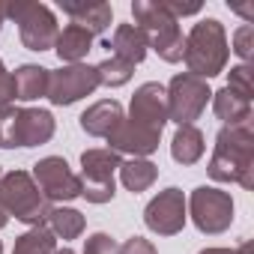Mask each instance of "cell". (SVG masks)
<instances>
[{"mask_svg":"<svg viewBox=\"0 0 254 254\" xmlns=\"http://www.w3.org/2000/svg\"><path fill=\"white\" fill-rule=\"evenodd\" d=\"M209 177L215 183H236L242 189H254V132L251 120L236 126H221L215 135V150L209 156Z\"/></svg>","mask_w":254,"mask_h":254,"instance_id":"obj_1","label":"cell"},{"mask_svg":"<svg viewBox=\"0 0 254 254\" xmlns=\"http://www.w3.org/2000/svg\"><path fill=\"white\" fill-rule=\"evenodd\" d=\"M227 57H230V48H227V33H224L221 21L203 18L189 30V36L183 42V60L189 66V75L209 81L224 72Z\"/></svg>","mask_w":254,"mask_h":254,"instance_id":"obj_2","label":"cell"},{"mask_svg":"<svg viewBox=\"0 0 254 254\" xmlns=\"http://www.w3.org/2000/svg\"><path fill=\"white\" fill-rule=\"evenodd\" d=\"M135 27L144 33L147 48H153L165 63H180L183 60V30L180 21L168 12L162 0H135L132 3Z\"/></svg>","mask_w":254,"mask_h":254,"instance_id":"obj_3","label":"cell"},{"mask_svg":"<svg viewBox=\"0 0 254 254\" xmlns=\"http://www.w3.org/2000/svg\"><path fill=\"white\" fill-rule=\"evenodd\" d=\"M54 138V117L45 108H0V147H39Z\"/></svg>","mask_w":254,"mask_h":254,"instance_id":"obj_4","label":"cell"},{"mask_svg":"<svg viewBox=\"0 0 254 254\" xmlns=\"http://www.w3.org/2000/svg\"><path fill=\"white\" fill-rule=\"evenodd\" d=\"M0 206L6 209V215H15L30 227H39L51 209L27 171H9L0 177Z\"/></svg>","mask_w":254,"mask_h":254,"instance_id":"obj_5","label":"cell"},{"mask_svg":"<svg viewBox=\"0 0 254 254\" xmlns=\"http://www.w3.org/2000/svg\"><path fill=\"white\" fill-rule=\"evenodd\" d=\"M6 18H12L18 24V36L27 51H51L54 48L60 27H57L51 6L33 3V0H15V3H6Z\"/></svg>","mask_w":254,"mask_h":254,"instance_id":"obj_6","label":"cell"},{"mask_svg":"<svg viewBox=\"0 0 254 254\" xmlns=\"http://www.w3.org/2000/svg\"><path fill=\"white\" fill-rule=\"evenodd\" d=\"M123 159L114 150H84L81 153V197H87L90 203H108L117 194V183L114 174L120 171Z\"/></svg>","mask_w":254,"mask_h":254,"instance_id":"obj_7","label":"cell"},{"mask_svg":"<svg viewBox=\"0 0 254 254\" xmlns=\"http://www.w3.org/2000/svg\"><path fill=\"white\" fill-rule=\"evenodd\" d=\"M209 99H212V90L203 78H194L189 72L174 75L171 84L165 87L168 120H174L177 126H194V120H200V114L206 111Z\"/></svg>","mask_w":254,"mask_h":254,"instance_id":"obj_8","label":"cell"},{"mask_svg":"<svg viewBox=\"0 0 254 254\" xmlns=\"http://www.w3.org/2000/svg\"><path fill=\"white\" fill-rule=\"evenodd\" d=\"M194 227L200 233H224L230 224H233V197L230 191L224 189H215V186H197L186 203Z\"/></svg>","mask_w":254,"mask_h":254,"instance_id":"obj_9","label":"cell"},{"mask_svg":"<svg viewBox=\"0 0 254 254\" xmlns=\"http://www.w3.org/2000/svg\"><path fill=\"white\" fill-rule=\"evenodd\" d=\"M33 183L39 186V191L45 194L48 203H66L81 197V177L69 168L66 159L60 156H45L33 165Z\"/></svg>","mask_w":254,"mask_h":254,"instance_id":"obj_10","label":"cell"},{"mask_svg":"<svg viewBox=\"0 0 254 254\" xmlns=\"http://www.w3.org/2000/svg\"><path fill=\"white\" fill-rule=\"evenodd\" d=\"M96 87H99L96 66H87V63H69V66L48 75L51 105H75L78 99L96 93Z\"/></svg>","mask_w":254,"mask_h":254,"instance_id":"obj_11","label":"cell"},{"mask_svg":"<svg viewBox=\"0 0 254 254\" xmlns=\"http://www.w3.org/2000/svg\"><path fill=\"white\" fill-rule=\"evenodd\" d=\"M186 218H189V209H186V194L180 189H165L159 191L147 209H144V224L159 233V236H174L186 227Z\"/></svg>","mask_w":254,"mask_h":254,"instance_id":"obj_12","label":"cell"},{"mask_svg":"<svg viewBox=\"0 0 254 254\" xmlns=\"http://www.w3.org/2000/svg\"><path fill=\"white\" fill-rule=\"evenodd\" d=\"M138 126H147L153 132H162L168 123V102H165V87L156 81H147L135 90L132 105H129V117Z\"/></svg>","mask_w":254,"mask_h":254,"instance_id":"obj_13","label":"cell"},{"mask_svg":"<svg viewBox=\"0 0 254 254\" xmlns=\"http://www.w3.org/2000/svg\"><path fill=\"white\" fill-rule=\"evenodd\" d=\"M159 138H162V132H153V129H147V126H138V123L123 117V123L105 141H108V150H114L117 156L129 153L132 159H144L153 150H159Z\"/></svg>","mask_w":254,"mask_h":254,"instance_id":"obj_14","label":"cell"},{"mask_svg":"<svg viewBox=\"0 0 254 254\" xmlns=\"http://www.w3.org/2000/svg\"><path fill=\"white\" fill-rule=\"evenodd\" d=\"M60 9L72 18V24L84 27L93 36H102L114 21V9L105 0H60Z\"/></svg>","mask_w":254,"mask_h":254,"instance_id":"obj_15","label":"cell"},{"mask_svg":"<svg viewBox=\"0 0 254 254\" xmlns=\"http://www.w3.org/2000/svg\"><path fill=\"white\" fill-rule=\"evenodd\" d=\"M81 129L90 135V138H108L117 126L123 123V105L117 99H102V102H93L81 117Z\"/></svg>","mask_w":254,"mask_h":254,"instance_id":"obj_16","label":"cell"},{"mask_svg":"<svg viewBox=\"0 0 254 254\" xmlns=\"http://www.w3.org/2000/svg\"><path fill=\"white\" fill-rule=\"evenodd\" d=\"M48 75H51V69L36 66V63H24V66H18L15 75H12L15 99H21V102H33V99L48 96Z\"/></svg>","mask_w":254,"mask_h":254,"instance_id":"obj_17","label":"cell"},{"mask_svg":"<svg viewBox=\"0 0 254 254\" xmlns=\"http://www.w3.org/2000/svg\"><path fill=\"white\" fill-rule=\"evenodd\" d=\"M105 48H114V57L129 60L132 66H135V63H141V60L147 57V51H150V48H147L144 33H141L135 24H117L114 36H111V42H108Z\"/></svg>","mask_w":254,"mask_h":254,"instance_id":"obj_18","label":"cell"},{"mask_svg":"<svg viewBox=\"0 0 254 254\" xmlns=\"http://www.w3.org/2000/svg\"><path fill=\"white\" fill-rule=\"evenodd\" d=\"M54 51L57 57L69 66V63H81L90 51H93V33H87L84 27L78 24H69L57 33V42H54Z\"/></svg>","mask_w":254,"mask_h":254,"instance_id":"obj_19","label":"cell"},{"mask_svg":"<svg viewBox=\"0 0 254 254\" xmlns=\"http://www.w3.org/2000/svg\"><path fill=\"white\" fill-rule=\"evenodd\" d=\"M212 111L224 126H236L242 120H251V99L233 93L230 87H221L218 93H212Z\"/></svg>","mask_w":254,"mask_h":254,"instance_id":"obj_20","label":"cell"},{"mask_svg":"<svg viewBox=\"0 0 254 254\" xmlns=\"http://www.w3.org/2000/svg\"><path fill=\"white\" fill-rule=\"evenodd\" d=\"M203 150H206V141H203V132L197 129V126H180L177 135H174V141H171V156H174V162H180V165H194V162H200Z\"/></svg>","mask_w":254,"mask_h":254,"instance_id":"obj_21","label":"cell"},{"mask_svg":"<svg viewBox=\"0 0 254 254\" xmlns=\"http://www.w3.org/2000/svg\"><path fill=\"white\" fill-rule=\"evenodd\" d=\"M42 224L54 233V239H78L84 233V227H87L84 215L78 209H72V206H51Z\"/></svg>","mask_w":254,"mask_h":254,"instance_id":"obj_22","label":"cell"},{"mask_svg":"<svg viewBox=\"0 0 254 254\" xmlns=\"http://www.w3.org/2000/svg\"><path fill=\"white\" fill-rule=\"evenodd\" d=\"M120 180L129 191L138 194V191H147L159 180V168L153 162H147V159H129V162L120 165Z\"/></svg>","mask_w":254,"mask_h":254,"instance_id":"obj_23","label":"cell"},{"mask_svg":"<svg viewBox=\"0 0 254 254\" xmlns=\"http://www.w3.org/2000/svg\"><path fill=\"white\" fill-rule=\"evenodd\" d=\"M54 251H57V239L45 224L21 233L15 239V248H12V254H54Z\"/></svg>","mask_w":254,"mask_h":254,"instance_id":"obj_24","label":"cell"},{"mask_svg":"<svg viewBox=\"0 0 254 254\" xmlns=\"http://www.w3.org/2000/svg\"><path fill=\"white\" fill-rule=\"evenodd\" d=\"M96 75H99V87H123V84H129L132 75H135V66L129 60H123V57H105L99 66H96Z\"/></svg>","mask_w":254,"mask_h":254,"instance_id":"obj_25","label":"cell"},{"mask_svg":"<svg viewBox=\"0 0 254 254\" xmlns=\"http://www.w3.org/2000/svg\"><path fill=\"white\" fill-rule=\"evenodd\" d=\"M227 87H230L233 93L251 99V96H254V87H251V66H248V63L233 66V69H230V81H227Z\"/></svg>","mask_w":254,"mask_h":254,"instance_id":"obj_26","label":"cell"},{"mask_svg":"<svg viewBox=\"0 0 254 254\" xmlns=\"http://www.w3.org/2000/svg\"><path fill=\"white\" fill-rule=\"evenodd\" d=\"M251 48H254V27L245 21V24L233 33V51L248 63V60H251Z\"/></svg>","mask_w":254,"mask_h":254,"instance_id":"obj_27","label":"cell"},{"mask_svg":"<svg viewBox=\"0 0 254 254\" xmlns=\"http://www.w3.org/2000/svg\"><path fill=\"white\" fill-rule=\"evenodd\" d=\"M84 254H117V242L108 233H93L84 245Z\"/></svg>","mask_w":254,"mask_h":254,"instance_id":"obj_28","label":"cell"},{"mask_svg":"<svg viewBox=\"0 0 254 254\" xmlns=\"http://www.w3.org/2000/svg\"><path fill=\"white\" fill-rule=\"evenodd\" d=\"M117 254H159L156 245L144 236H132V239H126L123 245H117Z\"/></svg>","mask_w":254,"mask_h":254,"instance_id":"obj_29","label":"cell"},{"mask_svg":"<svg viewBox=\"0 0 254 254\" xmlns=\"http://www.w3.org/2000/svg\"><path fill=\"white\" fill-rule=\"evenodd\" d=\"M15 102V87H12V75L6 72L3 60H0V108Z\"/></svg>","mask_w":254,"mask_h":254,"instance_id":"obj_30","label":"cell"},{"mask_svg":"<svg viewBox=\"0 0 254 254\" xmlns=\"http://www.w3.org/2000/svg\"><path fill=\"white\" fill-rule=\"evenodd\" d=\"M162 3L168 6V12L180 21V18H186V15H197L200 12V3H174V0H162Z\"/></svg>","mask_w":254,"mask_h":254,"instance_id":"obj_31","label":"cell"},{"mask_svg":"<svg viewBox=\"0 0 254 254\" xmlns=\"http://www.w3.org/2000/svg\"><path fill=\"white\" fill-rule=\"evenodd\" d=\"M248 251H251V245L242 242L239 248H203L200 254H248Z\"/></svg>","mask_w":254,"mask_h":254,"instance_id":"obj_32","label":"cell"},{"mask_svg":"<svg viewBox=\"0 0 254 254\" xmlns=\"http://www.w3.org/2000/svg\"><path fill=\"white\" fill-rule=\"evenodd\" d=\"M6 224H9V215H6V209H3V206H0V230H3Z\"/></svg>","mask_w":254,"mask_h":254,"instance_id":"obj_33","label":"cell"},{"mask_svg":"<svg viewBox=\"0 0 254 254\" xmlns=\"http://www.w3.org/2000/svg\"><path fill=\"white\" fill-rule=\"evenodd\" d=\"M3 21H6V3H0V30H3Z\"/></svg>","mask_w":254,"mask_h":254,"instance_id":"obj_34","label":"cell"},{"mask_svg":"<svg viewBox=\"0 0 254 254\" xmlns=\"http://www.w3.org/2000/svg\"><path fill=\"white\" fill-rule=\"evenodd\" d=\"M54 254H75V251H72V248H57Z\"/></svg>","mask_w":254,"mask_h":254,"instance_id":"obj_35","label":"cell"},{"mask_svg":"<svg viewBox=\"0 0 254 254\" xmlns=\"http://www.w3.org/2000/svg\"><path fill=\"white\" fill-rule=\"evenodd\" d=\"M0 254H3V242H0Z\"/></svg>","mask_w":254,"mask_h":254,"instance_id":"obj_36","label":"cell"},{"mask_svg":"<svg viewBox=\"0 0 254 254\" xmlns=\"http://www.w3.org/2000/svg\"><path fill=\"white\" fill-rule=\"evenodd\" d=\"M0 177H3V174H0Z\"/></svg>","mask_w":254,"mask_h":254,"instance_id":"obj_37","label":"cell"}]
</instances>
